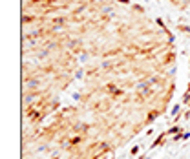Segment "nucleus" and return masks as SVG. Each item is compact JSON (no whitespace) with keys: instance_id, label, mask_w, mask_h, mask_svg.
<instances>
[{"instance_id":"14","label":"nucleus","mask_w":190,"mask_h":159,"mask_svg":"<svg viewBox=\"0 0 190 159\" xmlns=\"http://www.w3.org/2000/svg\"><path fill=\"white\" fill-rule=\"evenodd\" d=\"M93 159H104V155H101V157H93Z\"/></svg>"},{"instance_id":"11","label":"nucleus","mask_w":190,"mask_h":159,"mask_svg":"<svg viewBox=\"0 0 190 159\" xmlns=\"http://www.w3.org/2000/svg\"><path fill=\"white\" fill-rule=\"evenodd\" d=\"M117 2H121V4H126V6H132V0H117Z\"/></svg>"},{"instance_id":"1","label":"nucleus","mask_w":190,"mask_h":159,"mask_svg":"<svg viewBox=\"0 0 190 159\" xmlns=\"http://www.w3.org/2000/svg\"><path fill=\"white\" fill-rule=\"evenodd\" d=\"M166 135H168V132H163V133H159L157 137H155V141L150 145V150H154V148H157V146H161V145L164 143V139H166Z\"/></svg>"},{"instance_id":"5","label":"nucleus","mask_w":190,"mask_h":159,"mask_svg":"<svg viewBox=\"0 0 190 159\" xmlns=\"http://www.w3.org/2000/svg\"><path fill=\"white\" fill-rule=\"evenodd\" d=\"M108 92H112V93H115V95H121V93H123V90H117L115 86L108 84Z\"/></svg>"},{"instance_id":"2","label":"nucleus","mask_w":190,"mask_h":159,"mask_svg":"<svg viewBox=\"0 0 190 159\" xmlns=\"http://www.w3.org/2000/svg\"><path fill=\"white\" fill-rule=\"evenodd\" d=\"M166 132H168V135H176V133H181V132H183V128H181L179 124H174V126H170Z\"/></svg>"},{"instance_id":"3","label":"nucleus","mask_w":190,"mask_h":159,"mask_svg":"<svg viewBox=\"0 0 190 159\" xmlns=\"http://www.w3.org/2000/svg\"><path fill=\"white\" fill-rule=\"evenodd\" d=\"M183 104L190 106V82H188V88H186V92L183 93Z\"/></svg>"},{"instance_id":"10","label":"nucleus","mask_w":190,"mask_h":159,"mask_svg":"<svg viewBox=\"0 0 190 159\" xmlns=\"http://www.w3.org/2000/svg\"><path fill=\"white\" fill-rule=\"evenodd\" d=\"M130 154H132V155H137V154H139V145H135V146L132 148V152H130Z\"/></svg>"},{"instance_id":"6","label":"nucleus","mask_w":190,"mask_h":159,"mask_svg":"<svg viewBox=\"0 0 190 159\" xmlns=\"http://www.w3.org/2000/svg\"><path fill=\"white\" fill-rule=\"evenodd\" d=\"M177 31H181V33L185 31V33H188V35H190V26H185V24H179V26H177Z\"/></svg>"},{"instance_id":"12","label":"nucleus","mask_w":190,"mask_h":159,"mask_svg":"<svg viewBox=\"0 0 190 159\" xmlns=\"http://www.w3.org/2000/svg\"><path fill=\"white\" fill-rule=\"evenodd\" d=\"M82 139L81 137H73V139H71V145H77V143H81Z\"/></svg>"},{"instance_id":"13","label":"nucleus","mask_w":190,"mask_h":159,"mask_svg":"<svg viewBox=\"0 0 190 159\" xmlns=\"http://www.w3.org/2000/svg\"><path fill=\"white\" fill-rule=\"evenodd\" d=\"M186 139H190V132H185L183 133V141H186Z\"/></svg>"},{"instance_id":"9","label":"nucleus","mask_w":190,"mask_h":159,"mask_svg":"<svg viewBox=\"0 0 190 159\" xmlns=\"http://www.w3.org/2000/svg\"><path fill=\"white\" fill-rule=\"evenodd\" d=\"M155 22H157V24H159V26H161V28H163L164 31H168V28H166V26H164V22H163V18H155Z\"/></svg>"},{"instance_id":"15","label":"nucleus","mask_w":190,"mask_h":159,"mask_svg":"<svg viewBox=\"0 0 190 159\" xmlns=\"http://www.w3.org/2000/svg\"><path fill=\"white\" fill-rule=\"evenodd\" d=\"M141 159H150V157H148V155H145V157H141Z\"/></svg>"},{"instance_id":"7","label":"nucleus","mask_w":190,"mask_h":159,"mask_svg":"<svg viewBox=\"0 0 190 159\" xmlns=\"http://www.w3.org/2000/svg\"><path fill=\"white\" fill-rule=\"evenodd\" d=\"M132 9H133V11H139V13H145V8L139 6V4H132Z\"/></svg>"},{"instance_id":"4","label":"nucleus","mask_w":190,"mask_h":159,"mask_svg":"<svg viewBox=\"0 0 190 159\" xmlns=\"http://www.w3.org/2000/svg\"><path fill=\"white\" fill-rule=\"evenodd\" d=\"M157 115H159V112H157V110L150 112V113H148V121H146V123H148V124H150V123H154V121L157 119Z\"/></svg>"},{"instance_id":"8","label":"nucleus","mask_w":190,"mask_h":159,"mask_svg":"<svg viewBox=\"0 0 190 159\" xmlns=\"http://www.w3.org/2000/svg\"><path fill=\"white\" fill-rule=\"evenodd\" d=\"M179 110H181V104H176V106L172 108V115H174V117H177V113H179Z\"/></svg>"}]
</instances>
